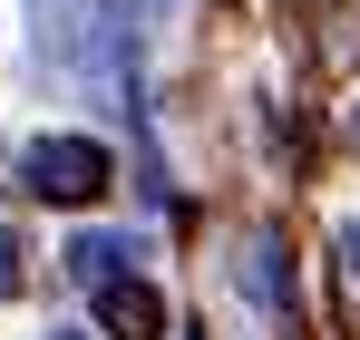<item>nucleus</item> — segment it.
Segmentation results:
<instances>
[{"label": "nucleus", "mask_w": 360, "mask_h": 340, "mask_svg": "<svg viewBox=\"0 0 360 340\" xmlns=\"http://www.w3.org/2000/svg\"><path fill=\"white\" fill-rule=\"evenodd\" d=\"M20 185H30V195H49V204H98V195L117 185V156H108L98 136H30Z\"/></svg>", "instance_id": "1"}, {"label": "nucleus", "mask_w": 360, "mask_h": 340, "mask_svg": "<svg viewBox=\"0 0 360 340\" xmlns=\"http://www.w3.org/2000/svg\"><path fill=\"white\" fill-rule=\"evenodd\" d=\"M98 292V331L108 340H166V292L146 282V273H108V282H88Z\"/></svg>", "instance_id": "2"}, {"label": "nucleus", "mask_w": 360, "mask_h": 340, "mask_svg": "<svg viewBox=\"0 0 360 340\" xmlns=\"http://www.w3.org/2000/svg\"><path fill=\"white\" fill-rule=\"evenodd\" d=\"M68 273H78V282L136 273V243H127V233H78V243H68Z\"/></svg>", "instance_id": "3"}, {"label": "nucleus", "mask_w": 360, "mask_h": 340, "mask_svg": "<svg viewBox=\"0 0 360 340\" xmlns=\"http://www.w3.org/2000/svg\"><path fill=\"white\" fill-rule=\"evenodd\" d=\"M30 292V243H20V224L0 214V301H20Z\"/></svg>", "instance_id": "4"}, {"label": "nucleus", "mask_w": 360, "mask_h": 340, "mask_svg": "<svg viewBox=\"0 0 360 340\" xmlns=\"http://www.w3.org/2000/svg\"><path fill=\"white\" fill-rule=\"evenodd\" d=\"M331 253H341V273H351V292H360V224H341V233H331Z\"/></svg>", "instance_id": "5"}, {"label": "nucleus", "mask_w": 360, "mask_h": 340, "mask_svg": "<svg viewBox=\"0 0 360 340\" xmlns=\"http://www.w3.org/2000/svg\"><path fill=\"white\" fill-rule=\"evenodd\" d=\"M49 340H88V331H49Z\"/></svg>", "instance_id": "6"}]
</instances>
